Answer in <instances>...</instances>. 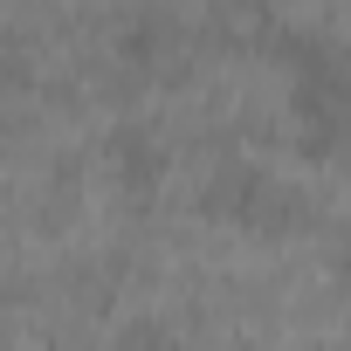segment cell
<instances>
[{"label":"cell","mask_w":351,"mask_h":351,"mask_svg":"<svg viewBox=\"0 0 351 351\" xmlns=\"http://www.w3.org/2000/svg\"><path fill=\"white\" fill-rule=\"evenodd\" d=\"M276 21L310 42L337 76H351V0H276Z\"/></svg>","instance_id":"1"}]
</instances>
